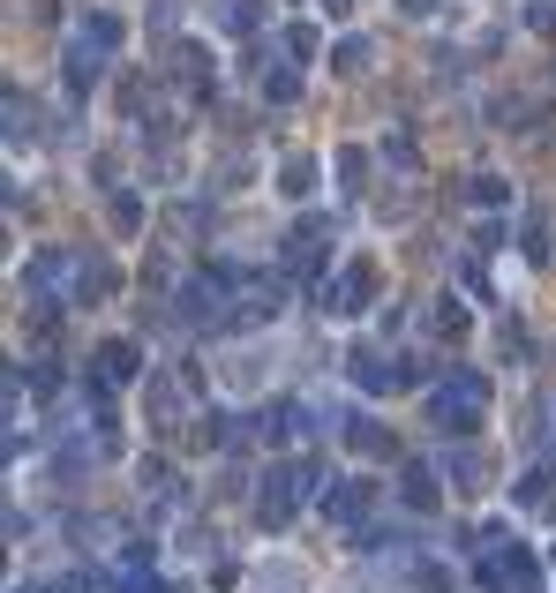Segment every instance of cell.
Masks as SVG:
<instances>
[{"label": "cell", "mask_w": 556, "mask_h": 593, "mask_svg": "<svg viewBox=\"0 0 556 593\" xmlns=\"http://www.w3.org/2000/svg\"><path fill=\"white\" fill-rule=\"evenodd\" d=\"M76 39H90V45H98V53H113V45H121V15H106V8H90L84 23H76Z\"/></svg>", "instance_id": "cell-8"}, {"label": "cell", "mask_w": 556, "mask_h": 593, "mask_svg": "<svg viewBox=\"0 0 556 593\" xmlns=\"http://www.w3.org/2000/svg\"><path fill=\"white\" fill-rule=\"evenodd\" d=\"M286 53L308 61V53H316V31H308V23H286Z\"/></svg>", "instance_id": "cell-16"}, {"label": "cell", "mask_w": 556, "mask_h": 593, "mask_svg": "<svg viewBox=\"0 0 556 593\" xmlns=\"http://www.w3.org/2000/svg\"><path fill=\"white\" fill-rule=\"evenodd\" d=\"M324 241H331V233H324V218H301L294 233H286V271H294V278H308V271L324 263Z\"/></svg>", "instance_id": "cell-4"}, {"label": "cell", "mask_w": 556, "mask_h": 593, "mask_svg": "<svg viewBox=\"0 0 556 593\" xmlns=\"http://www.w3.org/2000/svg\"><path fill=\"white\" fill-rule=\"evenodd\" d=\"M294 90H301V76H294V68H279V76H263V98H294Z\"/></svg>", "instance_id": "cell-18"}, {"label": "cell", "mask_w": 556, "mask_h": 593, "mask_svg": "<svg viewBox=\"0 0 556 593\" xmlns=\"http://www.w3.org/2000/svg\"><path fill=\"white\" fill-rule=\"evenodd\" d=\"M143 488H151V496H173V466L166 459H143Z\"/></svg>", "instance_id": "cell-15"}, {"label": "cell", "mask_w": 556, "mask_h": 593, "mask_svg": "<svg viewBox=\"0 0 556 593\" xmlns=\"http://www.w3.org/2000/svg\"><path fill=\"white\" fill-rule=\"evenodd\" d=\"M346 376L361 383V391H391V369H384V353H369V345H353V353H346Z\"/></svg>", "instance_id": "cell-7"}, {"label": "cell", "mask_w": 556, "mask_h": 593, "mask_svg": "<svg viewBox=\"0 0 556 593\" xmlns=\"http://www.w3.org/2000/svg\"><path fill=\"white\" fill-rule=\"evenodd\" d=\"M324 15H331V23H339V15H353V0H324Z\"/></svg>", "instance_id": "cell-19"}, {"label": "cell", "mask_w": 556, "mask_h": 593, "mask_svg": "<svg viewBox=\"0 0 556 593\" xmlns=\"http://www.w3.org/2000/svg\"><path fill=\"white\" fill-rule=\"evenodd\" d=\"M98 376H106V383H129V376H135V345L113 339L106 353H98Z\"/></svg>", "instance_id": "cell-9"}, {"label": "cell", "mask_w": 556, "mask_h": 593, "mask_svg": "<svg viewBox=\"0 0 556 593\" xmlns=\"http://www.w3.org/2000/svg\"><path fill=\"white\" fill-rule=\"evenodd\" d=\"M406 504L436 510V473H428V466H406Z\"/></svg>", "instance_id": "cell-11"}, {"label": "cell", "mask_w": 556, "mask_h": 593, "mask_svg": "<svg viewBox=\"0 0 556 593\" xmlns=\"http://www.w3.org/2000/svg\"><path fill=\"white\" fill-rule=\"evenodd\" d=\"M481 414H489V383L473 376V369H459L451 383H436V428H444V436H451V428H459V436L481 428Z\"/></svg>", "instance_id": "cell-1"}, {"label": "cell", "mask_w": 556, "mask_h": 593, "mask_svg": "<svg viewBox=\"0 0 556 593\" xmlns=\"http://www.w3.org/2000/svg\"><path fill=\"white\" fill-rule=\"evenodd\" d=\"M331 68H339V76H361V68H369V39H346L339 53H331Z\"/></svg>", "instance_id": "cell-13"}, {"label": "cell", "mask_w": 556, "mask_h": 593, "mask_svg": "<svg viewBox=\"0 0 556 593\" xmlns=\"http://www.w3.org/2000/svg\"><path fill=\"white\" fill-rule=\"evenodd\" d=\"M369 294H377V263H369V255H353L339 278H324V308H331V316H353Z\"/></svg>", "instance_id": "cell-3"}, {"label": "cell", "mask_w": 556, "mask_h": 593, "mask_svg": "<svg viewBox=\"0 0 556 593\" xmlns=\"http://www.w3.org/2000/svg\"><path fill=\"white\" fill-rule=\"evenodd\" d=\"M346 443H353V451H377V443H384V436H377V428H369V414H346Z\"/></svg>", "instance_id": "cell-14"}, {"label": "cell", "mask_w": 556, "mask_h": 593, "mask_svg": "<svg viewBox=\"0 0 556 593\" xmlns=\"http://www.w3.org/2000/svg\"><path fill=\"white\" fill-rule=\"evenodd\" d=\"M98 76H106V53H98L90 39H76V45H68V90L84 98V90L98 84Z\"/></svg>", "instance_id": "cell-6"}, {"label": "cell", "mask_w": 556, "mask_h": 593, "mask_svg": "<svg viewBox=\"0 0 556 593\" xmlns=\"http://www.w3.org/2000/svg\"><path fill=\"white\" fill-rule=\"evenodd\" d=\"M308 488H316V466H271L263 473V496H257V518L263 526H286Z\"/></svg>", "instance_id": "cell-2"}, {"label": "cell", "mask_w": 556, "mask_h": 593, "mask_svg": "<svg viewBox=\"0 0 556 593\" xmlns=\"http://www.w3.org/2000/svg\"><path fill=\"white\" fill-rule=\"evenodd\" d=\"M399 8H406V15H428V8H436V0H399Z\"/></svg>", "instance_id": "cell-20"}, {"label": "cell", "mask_w": 556, "mask_h": 593, "mask_svg": "<svg viewBox=\"0 0 556 593\" xmlns=\"http://www.w3.org/2000/svg\"><path fill=\"white\" fill-rule=\"evenodd\" d=\"M473 204H481V211H497V204H512V188H504L497 173H473Z\"/></svg>", "instance_id": "cell-12"}, {"label": "cell", "mask_w": 556, "mask_h": 593, "mask_svg": "<svg viewBox=\"0 0 556 593\" xmlns=\"http://www.w3.org/2000/svg\"><path fill=\"white\" fill-rule=\"evenodd\" d=\"M113 226L135 233V226H143V204H135V196H113Z\"/></svg>", "instance_id": "cell-17"}, {"label": "cell", "mask_w": 556, "mask_h": 593, "mask_svg": "<svg viewBox=\"0 0 556 593\" xmlns=\"http://www.w3.org/2000/svg\"><path fill=\"white\" fill-rule=\"evenodd\" d=\"M279 188H286V196H308V188H316V158H286V166H279Z\"/></svg>", "instance_id": "cell-10"}, {"label": "cell", "mask_w": 556, "mask_h": 593, "mask_svg": "<svg viewBox=\"0 0 556 593\" xmlns=\"http://www.w3.org/2000/svg\"><path fill=\"white\" fill-rule=\"evenodd\" d=\"M369 504H377V481H339V488L324 496V510H331L339 526H361V518H369Z\"/></svg>", "instance_id": "cell-5"}]
</instances>
